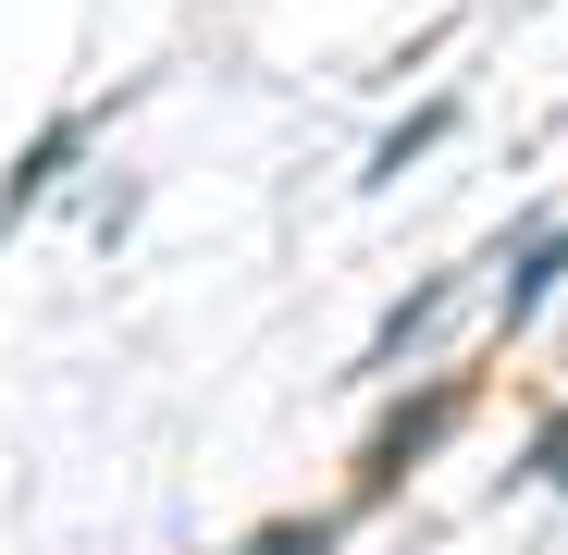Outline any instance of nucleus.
I'll use <instances>...</instances> for the list:
<instances>
[{"label": "nucleus", "instance_id": "nucleus-1", "mask_svg": "<svg viewBox=\"0 0 568 555\" xmlns=\"http://www.w3.org/2000/svg\"><path fill=\"white\" fill-rule=\"evenodd\" d=\"M445 297H457V285H408V297H396L384 321H371V346H358V383H384V370H396V358H408V346H420V333L445 321Z\"/></svg>", "mask_w": 568, "mask_h": 555}, {"label": "nucleus", "instance_id": "nucleus-2", "mask_svg": "<svg viewBox=\"0 0 568 555\" xmlns=\"http://www.w3.org/2000/svg\"><path fill=\"white\" fill-rule=\"evenodd\" d=\"M74 148H87V124L62 112V124H50V136H38V148L13 161V173H0V223H13V210H38V198H50V185L74 173Z\"/></svg>", "mask_w": 568, "mask_h": 555}, {"label": "nucleus", "instance_id": "nucleus-3", "mask_svg": "<svg viewBox=\"0 0 568 555\" xmlns=\"http://www.w3.org/2000/svg\"><path fill=\"white\" fill-rule=\"evenodd\" d=\"M556 285H568V247H556V235H519V259H507V285H495V309H507V321H531V309H544Z\"/></svg>", "mask_w": 568, "mask_h": 555}, {"label": "nucleus", "instance_id": "nucleus-4", "mask_svg": "<svg viewBox=\"0 0 568 555\" xmlns=\"http://www.w3.org/2000/svg\"><path fill=\"white\" fill-rule=\"evenodd\" d=\"M445 136H457V100H433V112H408V124H396L384 148H371V173H358V185H396V173H408V161H433Z\"/></svg>", "mask_w": 568, "mask_h": 555}, {"label": "nucleus", "instance_id": "nucleus-5", "mask_svg": "<svg viewBox=\"0 0 568 555\" xmlns=\"http://www.w3.org/2000/svg\"><path fill=\"white\" fill-rule=\"evenodd\" d=\"M519 482H568V420H544V432H531V456H519Z\"/></svg>", "mask_w": 568, "mask_h": 555}, {"label": "nucleus", "instance_id": "nucleus-6", "mask_svg": "<svg viewBox=\"0 0 568 555\" xmlns=\"http://www.w3.org/2000/svg\"><path fill=\"white\" fill-rule=\"evenodd\" d=\"M247 555H334V531H322V518H284V531H260Z\"/></svg>", "mask_w": 568, "mask_h": 555}, {"label": "nucleus", "instance_id": "nucleus-7", "mask_svg": "<svg viewBox=\"0 0 568 555\" xmlns=\"http://www.w3.org/2000/svg\"><path fill=\"white\" fill-rule=\"evenodd\" d=\"M556 247H568V223H556Z\"/></svg>", "mask_w": 568, "mask_h": 555}]
</instances>
